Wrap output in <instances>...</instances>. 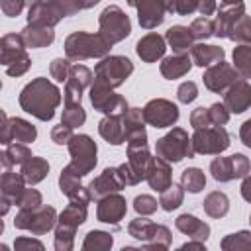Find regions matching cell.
Returning a JSON list of instances; mask_svg holds the SVG:
<instances>
[{"label":"cell","instance_id":"f546056e","mask_svg":"<svg viewBox=\"0 0 251 251\" xmlns=\"http://www.w3.org/2000/svg\"><path fill=\"white\" fill-rule=\"evenodd\" d=\"M165 39L169 41V45L173 47V51H176V53H184V51L192 49L194 35H192V31H190V27H184V25H173V27L167 29Z\"/></svg>","mask_w":251,"mask_h":251},{"label":"cell","instance_id":"e0dca14e","mask_svg":"<svg viewBox=\"0 0 251 251\" xmlns=\"http://www.w3.org/2000/svg\"><path fill=\"white\" fill-rule=\"evenodd\" d=\"M129 6L137 10L139 25L145 29H153L165 20V2L163 0H127Z\"/></svg>","mask_w":251,"mask_h":251},{"label":"cell","instance_id":"7402d4cb","mask_svg":"<svg viewBox=\"0 0 251 251\" xmlns=\"http://www.w3.org/2000/svg\"><path fill=\"white\" fill-rule=\"evenodd\" d=\"M61 18H63V14H61L59 8L53 4V0H39V2H37L35 6H31L29 12H27V24H31V25L53 27Z\"/></svg>","mask_w":251,"mask_h":251},{"label":"cell","instance_id":"30bf717a","mask_svg":"<svg viewBox=\"0 0 251 251\" xmlns=\"http://www.w3.org/2000/svg\"><path fill=\"white\" fill-rule=\"evenodd\" d=\"M192 147L202 155H220L229 147V133L222 126H208L202 129H194Z\"/></svg>","mask_w":251,"mask_h":251},{"label":"cell","instance_id":"bcb514c9","mask_svg":"<svg viewBox=\"0 0 251 251\" xmlns=\"http://www.w3.org/2000/svg\"><path fill=\"white\" fill-rule=\"evenodd\" d=\"M49 73L57 82H67L69 73H71V63L67 59H55L49 67Z\"/></svg>","mask_w":251,"mask_h":251},{"label":"cell","instance_id":"5bb4252c","mask_svg":"<svg viewBox=\"0 0 251 251\" xmlns=\"http://www.w3.org/2000/svg\"><path fill=\"white\" fill-rule=\"evenodd\" d=\"M37 137L35 126L22 118H8L2 114V145H10L14 141L18 143H31Z\"/></svg>","mask_w":251,"mask_h":251},{"label":"cell","instance_id":"7a4b0ae2","mask_svg":"<svg viewBox=\"0 0 251 251\" xmlns=\"http://www.w3.org/2000/svg\"><path fill=\"white\" fill-rule=\"evenodd\" d=\"M112 43L98 31V33H86V31H75L65 41V53L73 61H84L92 57H104L110 51Z\"/></svg>","mask_w":251,"mask_h":251},{"label":"cell","instance_id":"7bdbcfd3","mask_svg":"<svg viewBox=\"0 0 251 251\" xmlns=\"http://www.w3.org/2000/svg\"><path fill=\"white\" fill-rule=\"evenodd\" d=\"M190 31L194 35V39H208L210 35H214L216 31V25H214V20H210L208 16H202V18H196L190 25Z\"/></svg>","mask_w":251,"mask_h":251},{"label":"cell","instance_id":"cb8c5ba5","mask_svg":"<svg viewBox=\"0 0 251 251\" xmlns=\"http://www.w3.org/2000/svg\"><path fill=\"white\" fill-rule=\"evenodd\" d=\"M165 49H167L165 37H161L159 33H147L135 45V51H137L139 59L145 61V63H155L157 59H161L165 55Z\"/></svg>","mask_w":251,"mask_h":251},{"label":"cell","instance_id":"db71d44e","mask_svg":"<svg viewBox=\"0 0 251 251\" xmlns=\"http://www.w3.org/2000/svg\"><path fill=\"white\" fill-rule=\"evenodd\" d=\"M0 6H2V12H4V16H10V18H14V16H18V14L24 10V6H25V0H2V2H0Z\"/></svg>","mask_w":251,"mask_h":251},{"label":"cell","instance_id":"f35d334b","mask_svg":"<svg viewBox=\"0 0 251 251\" xmlns=\"http://www.w3.org/2000/svg\"><path fill=\"white\" fill-rule=\"evenodd\" d=\"M92 76H94V75H92V71H90L88 67H84V65H75V67H71V73H69L67 82L73 84V86H76V88H80V90H84V88L90 86V82L94 80Z\"/></svg>","mask_w":251,"mask_h":251},{"label":"cell","instance_id":"5b68a950","mask_svg":"<svg viewBox=\"0 0 251 251\" xmlns=\"http://www.w3.org/2000/svg\"><path fill=\"white\" fill-rule=\"evenodd\" d=\"M155 153L161 159L169 161V163H178L184 157H194L196 155V151L192 147V139L188 137V133L182 127H173L167 135L157 139Z\"/></svg>","mask_w":251,"mask_h":251},{"label":"cell","instance_id":"3957f363","mask_svg":"<svg viewBox=\"0 0 251 251\" xmlns=\"http://www.w3.org/2000/svg\"><path fill=\"white\" fill-rule=\"evenodd\" d=\"M25 47L27 45H25L22 33H6L0 39V61L4 65L6 75L22 76L29 69L31 59H29Z\"/></svg>","mask_w":251,"mask_h":251},{"label":"cell","instance_id":"681fc988","mask_svg":"<svg viewBox=\"0 0 251 251\" xmlns=\"http://www.w3.org/2000/svg\"><path fill=\"white\" fill-rule=\"evenodd\" d=\"M37 206H41V194L35 188H25L20 202H18V208L20 210H29V208H37Z\"/></svg>","mask_w":251,"mask_h":251},{"label":"cell","instance_id":"be15d7a7","mask_svg":"<svg viewBox=\"0 0 251 251\" xmlns=\"http://www.w3.org/2000/svg\"><path fill=\"white\" fill-rule=\"evenodd\" d=\"M37 2H39V0H25V4H27V6H29V8H31V6H35V4H37Z\"/></svg>","mask_w":251,"mask_h":251},{"label":"cell","instance_id":"91938a15","mask_svg":"<svg viewBox=\"0 0 251 251\" xmlns=\"http://www.w3.org/2000/svg\"><path fill=\"white\" fill-rule=\"evenodd\" d=\"M180 249H204V241H188V243H184Z\"/></svg>","mask_w":251,"mask_h":251},{"label":"cell","instance_id":"680465c9","mask_svg":"<svg viewBox=\"0 0 251 251\" xmlns=\"http://www.w3.org/2000/svg\"><path fill=\"white\" fill-rule=\"evenodd\" d=\"M241 196H243L247 202H251V175H245V178H243V184H241Z\"/></svg>","mask_w":251,"mask_h":251},{"label":"cell","instance_id":"74e56055","mask_svg":"<svg viewBox=\"0 0 251 251\" xmlns=\"http://www.w3.org/2000/svg\"><path fill=\"white\" fill-rule=\"evenodd\" d=\"M114 243L112 235L106 233V231H88L84 241H82V249L88 251V249H96V251H104V249H110Z\"/></svg>","mask_w":251,"mask_h":251},{"label":"cell","instance_id":"c3c4849f","mask_svg":"<svg viewBox=\"0 0 251 251\" xmlns=\"http://www.w3.org/2000/svg\"><path fill=\"white\" fill-rule=\"evenodd\" d=\"M196 96H198V86H196V82H192V80L182 82V84L178 86V90H176V98H178L182 104L194 102Z\"/></svg>","mask_w":251,"mask_h":251},{"label":"cell","instance_id":"44dd1931","mask_svg":"<svg viewBox=\"0 0 251 251\" xmlns=\"http://www.w3.org/2000/svg\"><path fill=\"white\" fill-rule=\"evenodd\" d=\"M243 14H245L243 2H239V4H229V6L220 8V14H218V18H216V22H214V25H216L214 35H218V37H227V39H229L233 27H235V24L239 22V18H241Z\"/></svg>","mask_w":251,"mask_h":251},{"label":"cell","instance_id":"9c48e42d","mask_svg":"<svg viewBox=\"0 0 251 251\" xmlns=\"http://www.w3.org/2000/svg\"><path fill=\"white\" fill-rule=\"evenodd\" d=\"M98 25H100V33L108 39V43H118L122 39H126L131 33V24L129 18L124 14V10L120 6H108L102 10L100 18H98Z\"/></svg>","mask_w":251,"mask_h":251},{"label":"cell","instance_id":"4316f807","mask_svg":"<svg viewBox=\"0 0 251 251\" xmlns=\"http://www.w3.org/2000/svg\"><path fill=\"white\" fill-rule=\"evenodd\" d=\"M190 57L186 53H176V55H171L167 59H163L161 63V75L169 80L173 78H178L182 75H186L190 71Z\"/></svg>","mask_w":251,"mask_h":251},{"label":"cell","instance_id":"e7e4bbea","mask_svg":"<svg viewBox=\"0 0 251 251\" xmlns=\"http://www.w3.org/2000/svg\"><path fill=\"white\" fill-rule=\"evenodd\" d=\"M249 222H251V216H249Z\"/></svg>","mask_w":251,"mask_h":251},{"label":"cell","instance_id":"484cf974","mask_svg":"<svg viewBox=\"0 0 251 251\" xmlns=\"http://www.w3.org/2000/svg\"><path fill=\"white\" fill-rule=\"evenodd\" d=\"M98 131L100 135L112 143V145H120L126 141V129H124V120L122 116H106L100 124H98Z\"/></svg>","mask_w":251,"mask_h":251},{"label":"cell","instance_id":"11a10c76","mask_svg":"<svg viewBox=\"0 0 251 251\" xmlns=\"http://www.w3.org/2000/svg\"><path fill=\"white\" fill-rule=\"evenodd\" d=\"M14 249L18 251H25V249H43V243L37 241V239H31V237H18L14 241Z\"/></svg>","mask_w":251,"mask_h":251},{"label":"cell","instance_id":"4dcf8cb0","mask_svg":"<svg viewBox=\"0 0 251 251\" xmlns=\"http://www.w3.org/2000/svg\"><path fill=\"white\" fill-rule=\"evenodd\" d=\"M20 173L24 175V178H25L27 184H37V182H41L47 176L49 163L43 157H31V159H27L22 165V171Z\"/></svg>","mask_w":251,"mask_h":251},{"label":"cell","instance_id":"ee69618b","mask_svg":"<svg viewBox=\"0 0 251 251\" xmlns=\"http://www.w3.org/2000/svg\"><path fill=\"white\" fill-rule=\"evenodd\" d=\"M75 245V229L73 227H65V226H57L55 229V249L57 251H69Z\"/></svg>","mask_w":251,"mask_h":251},{"label":"cell","instance_id":"7dc6e473","mask_svg":"<svg viewBox=\"0 0 251 251\" xmlns=\"http://www.w3.org/2000/svg\"><path fill=\"white\" fill-rule=\"evenodd\" d=\"M133 208H135L137 214L149 216V214H153L157 210V200L153 196H149V194H141V196H137L133 200Z\"/></svg>","mask_w":251,"mask_h":251},{"label":"cell","instance_id":"d4e9b609","mask_svg":"<svg viewBox=\"0 0 251 251\" xmlns=\"http://www.w3.org/2000/svg\"><path fill=\"white\" fill-rule=\"evenodd\" d=\"M176 229L182 231L184 235H188L190 239H198V241H206L208 235H210V226L204 224L202 220H198L196 216H190V214H182L176 218L175 222Z\"/></svg>","mask_w":251,"mask_h":251},{"label":"cell","instance_id":"94428289","mask_svg":"<svg viewBox=\"0 0 251 251\" xmlns=\"http://www.w3.org/2000/svg\"><path fill=\"white\" fill-rule=\"evenodd\" d=\"M100 0H76V4H78V8L80 10H86V8H92V6H96Z\"/></svg>","mask_w":251,"mask_h":251},{"label":"cell","instance_id":"ac0fdd59","mask_svg":"<svg viewBox=\"0 0 251 251\" xmlns=\"http://www.w3.org/2000/svg\"><path fill=\"white\" fill-rule=\"evenodd\" d=\"M126 184L122 182L120 175H118V167H112V169H104L90 184H88V192L94 200H100L108 194H114V192H120Z\"/></svg>","mask_w":251,"mask_h":251},{"label":"cell","instance_id":"d6a6232c","mask_svg":"<svg viewBox=\"0 0 251 251\" xmlns=\"http://www.w3.org/2000/svg\"><path fill=\"white\" fill-rule=\"evenodd\" d=\"M202 208L210 218H224L227 214V210H229V200H227V196L224 192L214 190L204 198Z\"/></svg>","mask_w":251,"mask_h":251},{"label":"cell","instance_id":"6125c7cd","mask_svg":"<svg viewBox=\"0 0 251 251\" xmlns=\"http://www.w3.org/2000/svg\"><path fill=\"white\" fill-rule=\"evenodd\" d=\"M224 2V6H229V4H239L241 0H222Z\"/></svg>","mask_w":251,"mask_h":251},{"label":"cell","instance_id":"f6af8a7d","mask_svg":"<svg viewBox=\"0 0 251 251\" xmlns=\"http://www.w3.org/2000/svg\"><path fill=\"white\" fill-rule=\"evenodd\" d=\"M163 2H165L167 12H173L178 16H186L198 10V0H163Z\"/></svg>","mask_w":251,"mask_h":251},{"label":"cell","instance_id":"2e32d148","mask_svg":"<svg viewBox=\"0 0 251 251\" xmlns=\"http://www.w3.org/2000/svg\"><path fill=\"white\" fill-rule=\"evenodd\" d=\"M24 184H25V178L22 173H14L12 169H6L2 173V178H0V194H2V214L8 212V208L14 204L18 206L22 194H24Z\"/></svg>","mask_w":251,"mask_h":251},{"label":"cell","instance_id":"603a6c76","mask_svg":"<svg viewBox=\"0 0 251 251\" xmlns=\"http://www.w3.org/2000/svg\"><path fill=\"white\" fill-rule=\"evenodd\" d=\"M145 180H147L149 186H151L153 190H157V192L167 190V188L173 184V180H171V167H169V161L161 159L159 155H157V157H151Z\"/></svg>","mask_w":251,"mask_h":251},{"label":"cell","instance_id":"d6986e66","mask_svg":"<svg viewBox=\"0 0 251 251\" xmlns=\"http://www.w3.org/2000/svg\"><path fill=\"white\" fill-rule=\"evenodd\" d=\"M126 198H122L118 192L114 194H108L104 198H100V204H98V210H96V216L100 222L104 224H112L118 227L120 220L126 216Z\"/></svg>","mask_w":251,"mask_h":251},{"label":"cell","instance_id":"ab89813d","mask_svg":"<svg viewBox=\"0 0 251 251\" xmlns=\"http://www.w3.org/2000/svg\"><path fill=\"white\" fill-rule=\"evenodd\" d=\"M84 120H86V114H84L80 104H65L61 124H65L69 127H78V126L84 124Z\"/></svg>","mask_w":251,"mask_h":251},{"label":"cell","instance_id":"816d5d0a","mask_svg":"<svg viewBox=\"0 0 251 251\" xmlns=\"http://www.w3.org/2000/svg\"><path fill=\"white\" fill-rule=\"evenodd\" d=\"M208 112H210V118H212V124L214 126H224L229 120V110L226 108V104L216 102V104H212L208 108Z\"/></svg>","mask_w":251,"mask_h":251},{"label":"cell","instance_id":"8992f818","mask_svg":"<svg viewBox=\"0 0 251 251\" xmlns=\"http://www.w3.org/2000/svg\"><path fill=\"white\" fill-rule=\"evenodd\" d=\"M127 231L131 237L143 241V247L147 249H167L171 245V231L167 226L155 224L147 218H135L133 222H129Z\"/></svg>","mask_w":251,"mask_h":251},{"label":"cell","instance_id":"4fadbf2b","mask_svg":"<svg viewBox=\"0 0 251 251\" xmlns=\"http://www.w3.org/2000/svg\"><path fill=\"white\" fill-rule=\"evenodd\" d=\"M143 120L153 127H169L178 120V108L165 98H155L145 104Z\"/></svg>","mask_w":251,"mask_h":251},{"label":"cell","instance_id":"83f0119b","mask_svg":"<svg viewBox=\"0 0 251 251\" xmlns=\"http://www.w3.org/2000/svg\"><path fill=\"white\" fill-rule=\"evenodd\" d=\"M22 37H24V41H25L27 47H47L49 43H53L55 33H53V27L27 24L22 29Z\"/></svg>","mask_w":251,"mask_h":251},{"label":"cell","instance_id":"f1b7e54d","mask_svg":"<svg viewBox=\"0 0 251 251\" xmlns=\"http://www.w3.org/2000/svg\"><path fill=\"white\" fill-rule=\"evenodd\" d=\"M192 61L198 65V67H212L220 61H224V49L222 47H216V45H204V43H198V45H192Z\"/></svg>","mask_w":251,"mask_h":251},{"label":"cell","instance_id":"d590c367","mask_svg":"<svg viewBox=\"0 0 251 251\" xmlns=\"http://www.w3.org/2000/svg\"><path fill=\"white\" fill-rule=\"evenodd\" d=\"M233 63L241 78H251V45H239L233 49Z\"/></svg>","mask_w":251,"mask_h":251},{"label":"cell","instance_id":"b9f144b4","mask_svg":"<svg viewBox=\"0 0 251 251\" xmlns=\"http://www.w3.org/2000/svg\"><path fill=\"white\" fill-rule=\"evenodd\" d=\"M229 39H233V41H237L241 45H251V18L247 14H243L239 18V22L235 24Z\"/></svg>","mask_w":251,"mask_h":251},{"label":"cell","instance_id":"277c9868","mask_svg":"<svg viewBox=\"0 0 251 251\" xmlns=\"http://www.w3.org/2000/svg\"><path fill=\"white\" fill-rule=\"evenodd\" d=\"M67 145L73 157L71 163L65 167L67 173L80 178L96 167V143L88 135H73Z\"/></svg>","mask_w":251,"mask_h":251},{"label":"cell","instance_id":"f5cc1de1","mask_svg":"<svg viewBox=\"0 0 251 251\" xmlns=\"http://www.w3.org/2000/svg\"><path fill=\"white\" fill-rule=\"evenodd\" d=\"M71 137H73V127H69V126H65V124H59V126H55V127L51 129V139H53V143H57V145L69 143Z\"/></svg>","mask_w":251,"mask_h":251},{"label":"cell","instance_id":"7c38bea8","mask_svg":"<svg viewBox=\"0 0 251 251\" xmlns=\"http://www.w3.org/2000/svg\"><path fill=\"white\" fill-rule=\"evenodd\" d=\"M249 169H251L249 159L241 153H235V155H229V157H216L210 163V173L220 182L241 178L249 173Z\"/></svg>","mask_w":251,"mask_h":251},{"label":"cell","instance_id":"9f6ffc18","mask_svg":"<svg viewBox=\"0 0 251 251\" xmlns=\"http://www.w3.org/2000/svg\"><path fill=\"white\" fill-rule=\"evenodd\" d=\"M198 12L202 16H212L216 12V0H198Z\"/></svg>","mask_w":251,"mask_h":251},{"label":"cell","instance_id":"ba28073f","mask_svg":"<svg viewBox=\"0 0 251 251\" xmlns=\"http://www.w3.org/2000/svg\"><path fill=\"white\" fill-rule=\"evenodd\" d=\"M57 220V212L51 206H37V208H29V210H20L16 214L14 226L18 229H25L31 231L33 235H43L47 233Z\"/></svg>","mask_w":251,"mask_h":251},{"label":"cell","instance_id":"52a82bcc","mask_svg":"<svg viewBox=\"0 0 251 251\" xmlns=\"http://www.w3.org/2000/svg\"><path fill=\"white\" fill-rule=\"evenodd\" d=\"M131 73H133V63L127 57H122V55L106 57L94 67L96 82H102V84H106L110 88L120 86Z\"/></svg>","mask_w":251,"mask_h":251},{"label":"cell","instance_id":"f907efd6","mask_svg":"<svg viewBox=\"0 0 251 251\" xmlns=\"http://www.w3.org/2000/svg\"><path fill=\"white\" fill-rule=\"evenodd\" d=\"M190 126H192L194 129H202V127L214 126L208 108H196V110L190 114Z\"/></svg>","mask_w":251,"mask_h":251},{"label":"cell","instance_id":"836d02e7","mask_svg":"<svg viewBox=\"0 0 251 251\" xmlns=\"http://www.w3.org/2000/svg\"><path fill=\"white\" fill-rule=\"evenodd\" d=\"M84 220H86V204L71 202V204L61 212V216H59V226L76 229Z\"/></svg>","mask_w":251,"mask_h":251},{"label":"cell","instance_id":"9a60e30c","mask_svg":"<svg viewBox=\"0 0 251 251\" xmlns=\"http://www.w3.org/2000/svg\"><path fill=\"white\" fill-rule=\"evenodd\" d=\"M204 84L208 90L212 92H226L235 80H239V73L235 67L227 65L226 61H220L212 67H208V71L204 73Z\"/></svg>","mask_w":251,"mask_h":251},{"label":"cell","instance_id":"6da1fadb","mask_svg":"<svg viewBox=\"0 0 251 251\" xmlns=\"http://www.w3.org/2000/svg\"><path fill=\"white\" fill-rule=\"evenodd\" d=\"M63 96L59 92V88L49 82L43 76L33 78L31 82H27L22 92H20V106L22 110H25L27 114L35 116L41 122H47L53 118L55 108L61 104Z\"/></svg>","mask_w":251,"mask_h":251},{"label":"cell","instance_id":"ffe728a7","mask_svg":"<svg viewBox=\"0 0 251 251\" xmlns=\"http://www.w3.org/2000/svg\"><path fill=\"white\" fill-rule=\"evenodd\" d=\"M224 104L229 112L233 114H241L251 106V84L245 78L235 80L227 90H226V98Z\"/></svg>","mask_w":251,"mask_h":251},{"label":"cell","instance_id":"e575fe53","mask_svg":"<svg viewBox=\"0 0 251 251\" xmlns=\"http://www.w3.org/2000/svg\"><path fill=\"white\" fill-rule=\"evenodd\" d=\"M180 186L192 194L200 192L204 186H206V176L200 169L196 167H190V169H184L182 175H180Z\"/></svg>","mask_w":251,"mask_h":251},{"label":"cell","instance_id":"1f68e13d","mask_svg":"<svg viewBox=\"0 0 251 251\" xmlns=\"http://www.w3.org/2000/svg\"><path fill=\"white\" fill-rule=\"evenodd\" d=\"M2 167L4 169H12V167H16V165H24L27 159H31L33 155H31V151L25 147V143H18V141H14V143H10V145H6V149L2 151Z\"/></svg>","mask_w":251,"mask_h":251},{"label":"cell","instance_id":"8fae6325","mask_svg":"<svg viewBox=\"0 0 251 251\" xmlns=\"http://www.w3.org/2000/svg\"><path fill=\"white\" fill-rule=\"evenodd\" d=\"M90 102H92L94 110H100L106 116H124L129 110L124 96L114 94V88H110L102 82H96V80L90 86Z\"/></svg>","mask_w":251,"mask_h":251},{"label":"cell","instance_id":"60d3db41","mask_svg":"<svg viewBox=\"0 0 251 251\" xmlns=\"http://www.w3.org/2000/svg\"><path fill=\"white\" fill-rule=\"evenodd\" d=\"M222 249L226 251H239V249H251V231H237L222 241Z\"/></svg>","mask_w":251,"mask_h":251},{"label":"cell","instance_id":"8d00e7d4","mask_svg":"<svg viewBox=\"0 0 251 251\" xmlns=\"http://www.w3.org/2000/svg\"><path fill=\"white\" fill-rule=\"evenodd\" d=\"M182 198H184V188L182 186H176V184H171L167 190L161 192L159 204H161L163 210L173 212L175 208H178L182 204Z\"/></svg>","mask_w":251,"mask_h":251},{"label":"cell","instance_id":"6f0895ef","mask_svg":"<svg viewBox=\"0 0 251 251\" xmlns=\"http://www.w3.org/2000/svg\"><path fill=\"white\" fill-rule=\"evenodd\" d=\"M239 137H241L243 145H247V147L251 149V120H247V122L241 126V129H239Z\"/></svg>","mask_w":251,"mask_h":251}]
</instances>
